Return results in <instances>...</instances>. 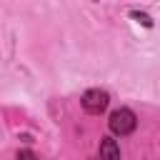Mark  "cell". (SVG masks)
<instances>
[{
  "instance_id": "7a4b0ae2",
  "label": "cell",
  "mask_w": 160,
  "mask_h": 160,
  "mask_svg": "<svg viewBox=\"0 0 160 160\" xmlns=\"http://www.w3.org/2000/svg\"><path fill=\"white\" fill-rule=\"evenodd\" d=\"M82 108H85V112H90V115H100L105 108H108V102H110V98H108V92L105 90H88L85 95H82Z\"/></svg>"
},
{
  "instance_id": "6da1fadb",
  "label": "cell",
  "mask_w": 160,
  "mask_h": 160,
  "mask_svg": "<svg viewBox=\"0 0 160 160\" xmlns=\"http://www.w3.org/2000/svg\"><path fill=\"white\" fill-rule=\"evenodd\" d=\"M108 125H110V130H112L115 135H130V132L135 130L138 120H135V112H132V110L120 108V110H112Z\"/></svg>"
},
{
  "instance_id": "3957f363",
  "label": "cell",
  "mask_w": 160,
  "mask_h": 160,
  "mask_svg": "<svg viewBox=\"0 0 160 160\" xmlns=\"http://www.w3.org/2000/svg\"><path fill=\"white\" fill-rule=\"evenodd\" d=\"M100 160H120V145L112 138L100 140Z\"/></svg>"
},
{
  "instance_id": "277c9868",
  "label": "cell",
  "mask_w": 160,
  "mask_h": 160,
  "mask_svg": "<svg viewBox=\"0 0 160 160\" xmlns=\"http://www.w3.org/2000/svg\"><path fill=\"white\" fill-rule=\"evenodd\" d=\"M15 160H38V155H35L32 150H20V152L15 155Z\"/></svg>"
},
{
  "instance_id": "5b68a950",
  "label": "cell",
  "mask_w": 160,
  "mask_h": 160,
  "mask_svg": "<svg viewBox=\"0 0 160 160\" xmlns=\"http://www.w3.org/2000/svg\"><path fill=\"white\" fill-rule=\"evenodd\" d=\"M132 18H135V20H138V22H142V25H145V28H150V25H152V20H150V18H148V15H142V12H132Z\"/></svg>"
}]
</instances>
